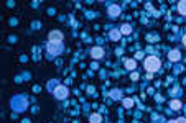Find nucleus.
Listing matches in <instances>:
<instances>
[{"label":"nucleus","mask_w":186,"mask_h":123,"mask_svg":"<svg viewBox=\"0 0 186 123\" xmlns=\"http://www.w3.org/2000/svg\"><path fill=\"white\" fill-rule=\"evenodd\" d=\"M143 67H145V71H148L150 74L160 71V67H161L160 57H157V56H147V57H145V61H143Z\"/></svg>","instance_id":"nucleus-1"},{"label":"nucleus","mask_w":186,"mask_h":123,"mask_svg":"<svg viewBox=\"0 0 186 123\" xmlns=\"http://www.w3.org/2000/svg\"><path fill=\"white\" fill-rule=\"evenodd\" d=\"M10 105H12V108L17 110V112H23V110L26 108L25 95H15V97L10 100Z\"/></svg>","instance_id":"nucleus-2"},{"label":"nucleus","mask_w":186,"mask_h":123,"mask_svg":"<svg viewBox=\"0 0 186 123\" xmlns=\"http://www.w3.org/2000/svg\"><path fill=\"white\" fill-rule=\"evenodd\" d=\"M46 51H48V54H50L51 57H53V56H59V54L64 51V46H63V43H51V41H48L46 43Z\"/></svg>","instance_id":"nucleus-3"},{"label":"nucleus","mask_w":186,"mask_h":123,"mask_svg":"<svg viewBox=\"0 0 186 123\" xmlns=\"http://www.w3.org/2000/svg\"><path fill=\"white\" fill-rule=\"evenodd\" d=\"M51 94H53V97L56 98V100H66V98L69 97V89L66 87V85L59 84Z\"/></svg>","instance_id":"nucleus-4"},{"label":"nucleus","mask_w":186,"mask_h":123,"mask_svg":"<svg viewBox=\"0 0 186 123\" xmlns=\"http://www.w3.org/2000/svg\"><path fill=\"white\" fill-rule=\"evenodd\" d=\"M89 54H91V57H92V59L99 61V59H102V57L105 56V49L102 48V46H94V48H91Z\"/></svg>","instance_id":"nucleus-5"},{"label":"nucleus","mask_w":186,"mask_h":123,"mask_svg":"<svg viewBox=\"0 0 186 123\" xmlns=\"http://www.w3.org/2000/svg\"><path fill=\"white\" fill-rule=\"evenodd\" d=\"M63 39H64V35L59 30H51L50 35H48V41L51 43H63Z\"/></svg>","instance_id":"nucleus-6"},{"label":"nucleus","mask_w":186,"mask_h":123,"mask_svg":"<svg viewBox=\"0 0 186 123\" xmlns=\"http://www.w3.org/2000/svg\"><path fill=\"white\" fill-rule=\"evenodd\" d=\"M107 15L112 18V20L119 18V17H120V5H117V4H111V5L107 7Z\"/></svg>","instance_id":"nucleus-7"},{"label":"nucleus","mask_w":186,"mask_h":123,"mask_svg":"<svg viewBox=\"0 0 186 123\" xmlns=\"http://www.w3.org/2000/svg\"><path fill=\"white\" fill-rule=\"evenodd\" d=\"M119 30H120L122 36H129L130 33L133 31V28H132V25H130V23H122V25H120V28H119Z\"/></svg>","instance_id":"nucleus-8"},{"label":"nucleus","mask_w":186,"mask_h":123,"mask_svg":"<svg viewBox=\"0 0 186 123\" xmlns=\"http://www.w3.org/2000/svg\"><path fill=\"white\" fill-rule=\"evenodd\" d=\"M168 59L171 61V63H178V61L181 59V53H179L178 49H171L168 53Z\"/></svg>","instance_id":"nucleus-9"},{"label":"nucleus","mask_w":186,"mask_h":123,"mask_svg":"<svg viewBox=\"0 0 186 123\" xmlns=\"http://www.w3.org/2000/svg\"><path fill=\"white\" fill-rule=\"evenodd\" d=\"M120 38H122V33L119 28H114V30L109 31V39H111V41H119Z\"/></svg>","instance_id":"nucleus-10"},{"label":"nucleus","mask_w":186,"mask_h":123,"mask_svg":"<svg viewBox=\"0 0 186 123\" xmlns=\"http://www.w3.org/2000/svg\"><path fill=\"white\" fill-rule=\"evenodd\" d=\"M124 66H125L127 71H132V72H133V71L137 69V61L133 59V57H132V59H125V61H124Z\"/></svg>","instance_id":"nucleus-11"},{"label":"nucleus","mask_w":186,"mask_h":123,"mask_svg":"<svg viewBox=\"0 0 186 123\" xmlns=\"http://www.w3.org/2000/svg\"><path fill=\"white\" fill-rule=\"evenodd\" d=\"M133 98H130V97H125V98H122V105H124V108H132L133 107Z\"/></svg>","instance_id":"nucleus-12"},{"label":"nucleus","mask_w":186,"mask_h":123,"mask_svg":"<svg viewBox=\"0 0 186 123\" xmlns=\"http://www.w3.org/2000/svg\"><path fill=\"white\" fill-rule=\"evenodd\" d=\"M89 123H102V116L99 113H91L89 115Z\"/></svg>","instance_id":"nucleus-13"},{"label":"nucleus","mask_w":186,"mask_h":123,"mask_svg":"<svg viewBox=\"0 0 186 123\" xmlns=\"http://www.w3.org/2000/svg\"><path fill=\"white\" fill-rule=\"evenodd\" d=\"M109 97H111V98H114V100H119V98L122 97V92L119 90V89H112V90L109 92Z\"/></svg>","instance_id":"nucleus-14"},{"label":"nucleus","mask_w":186,"mask_h":123,"mask_svg":"<svg viewBox=\"0 0 186 123\" xmlns=\"http://www.w3.org/2000/svg\"><path fill=\"white\" fill-rule=\"evenodd\" d=\"M178 12H179V15L186 17V0H181V2H178Z\"/></svg>","instance_id":"nucleus-15"},{"label":"nucleus","mask_w":186,"mask_h":123,"mask_svg":"<svg viewBox=\"0 0 186 123\" xmlns=\"http://www.w3.org/2000/svg\"><path fill=\"white\" fill-rule=\"evenodd\" d=\"M181 107H183V103L179 100H171L170 102V108L171 110H181Z\"/></svg>","instance_id":"nucleus-16"},{"label":"nucleus","mask_w":186,"mask_h":123,"mask_svg":"<svg viewBox=\"0 0 186 123\" xmlns=\"http://www.w3.org/2000/svg\"><path fill=\"white\" fill-rule=\"evenodd\" d=\"M138 77H140V74L137 72V71H133V72H130V79H132V81H138Z\"/></svg>","instance_id":"nucleus-17"},{"label":"nucleus","mask_w":186,"mask_h":123,"mask_svg":"<svg viewBox=\"0 0 186 123\" xmlns=\"http://www.w3.org/2000/svg\"><path fill=\"white\" fill-rule=\"evenodd\" d=\"M7 7H8V8H13V7H15V2H13V0H8V2H7Z\"/></svg>","instance_id":"nucleus-18"},{"label":"nucleus","mask_w":186,"mask_h":123,"mask_svg":"<svg viewBox=\"0 0 186 123\" xmlns=\"http://www.w3.org/2000/svg\"><path fill=\"white\" fill-rule=\"evenodd\" d=\"M176 123H186V118L185 116H179V118H176Z\"/></svg>","instance_id":"nucleus-19"},{"label":"nucleus","mask_w":186,"mask_h":123,"mask_svg":"<svg viewBox=\"0 0 186 123\" xmlns=\"http://www.w3.org/2000/svg\"><path fill=\"white\" fill-rule=\"evenodd\" d=\"M142 57H143V53H137V54H135V57H133V59L137 61V59H142Z\"/></svg>","instance_id":"nucleus-20"},{"label":"nucleus","mask_w":186,"mask_h":123,"mask_svg":"<svg viewBox=\"0 0 186 123\" xmlns=\"http://www.w3.org/2000/svg\"><path fill=\"white\" fill-rule=\"evenodd\" d=\"M8 41H10V43H17V36H8Z\"/></svg>","instance_id":"nucleus-21"},{"label":"nucleus","mask_w":186,"mask_h":123,"mask_svg":"<svg viewBox=\"0 0 186 123\" xmlns=\"http://www.w3.org/2000/svg\"><path fill=\"white\" fill-rule=\"evenodd\" d=\"M17 23H18V20H17V18H12V20H10V25H12V26H15Z\"/></svg>","instance_id":"nucleus-22"},{"label":"nucleus","mask_w":186,"mask_h":123,"mask_svg":"<svg viewBox=\"0 0 186 123\" xmlns=\"http://www.w3.org/2000/svg\"><path fill=\"white\" fill-rule=\"evenodd\" d=\"M26 59H28L26 56H22V57H20V61H22V63H26Z\"/></svg>","instance_id":"nucleus-23"},{"label":"nucleus","mask_w":186,"mask_h":123,"mask_svg":"<svg viewBox=\"0 0 186 123\" xmlns=\"http://www.w3.org/2000/svg\"><path fill=\"white\" fill-rule=\"evenodd\" d=\"M181 41H183V44L186 46V35H185V36H183V38H181Z\"/></svg>","instance_id":"nucleus-24"},{"label":"nucleus","mask_w":186,"mask_h":123,"mask_svg":"<svg viewBox=\"0 0 186 123\" xmlns=\"http://www.w3.org/2000/svg\"><path fill=\"white\" fill-rule=\"evenodd\" d=\"M22 123H31V122H30L28 118H23V120H22Z\"/></svg>","instance_id":"nucleus-25"},{"label":"nucleus","mask_w":186,"mask_h":123,"mask_svg":"<svg viewBox=\"0 0 186 123\" xmlns=\"http://www.w3.org/2000/svg\"><path fill=\"white\" fill-rule=\"evenodd\" d=\"M168 123H176V120H170V122Z\"/></svg>","instance_id":"nucleus-26"}]
</instances>
